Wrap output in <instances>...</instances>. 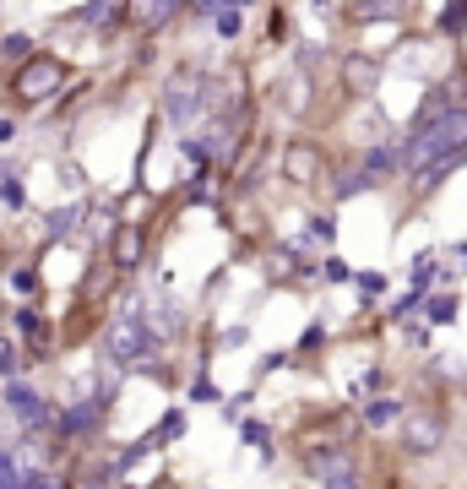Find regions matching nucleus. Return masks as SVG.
Wrapping results in <instances>:
<instances>
[{"mask_svg":"<svg viewBox=\"0 0 467 489\" xmlns=\"http://www.w3.org/2000/svg\"><path fill=\"white\" fill-rule=\"evenodd\" d=\"M60 88H71V65H65L60 55H49V49H38L33 60H22L17 72H12V98H17V104H28V109L54 104V98H60Z\"/></svg>","mask_w":467,"mask_h":489,"instance_id":"nucleus-1","label":"nucleus"},{"mask_svg":"<svg viewBox=\"0 0 467 489\" xmlns=\"http://www.w3.org/2000/svg\"><path fill=\"white\" fill-rule=\"evenodd\" d=\"M104 348H109V359H114V365L137 370V365H147V359L158 354V326L137 310V299H130V310H120V316H114V326H109Z\"/></svg>","mask_w":467,"mask_h":489,"instance_id":"nucleus-2","label":"nucleus"},{"mask_svg":"<svg viewBox=\"0 0 467 489\" xmlns=\"http://www.w3.org/2000/svg\"><path fill=\"white\" fill-rule=\"evenodd\" d=\"M304 468H310V478H315L321 489H364V473H359L354 451H343V446H321V451H310Z\"/></svg>","mask_w":467,"mask_h":489,"instance_id":"nucleus-3","label":"nucleus"},{"mask_svg":"<svg viewBox=\"0 0 467 489\" xmlns=\"http://www.w3.org/2000/svg\"><path fill=\"white\" fill-rule=\"evenodd\" d=\"M104 408H109V397L104 392H82L77 402H65L60 413H54V441H82V435H93L98 425H104Z\"/></svg>","mask_w":467,"mask_h":489,"instance_id":"nucleus-4","label":"nucleus"},{"mask_svg":"<svg viewBox=\"0 0 467 489\" xmlns=\"http://www.w3.org/2000/svg\"><path fill=\"white\" fill-rule=\"evenodd\" d=\"M396 430H403V451H408V457H429V451H440V441H446V418H440L435 408H419V413L408 408Z\"/></svg>","mask_w":467,"mask_h":489,"instance_id":"nucleus-5","label":"nucleus"},{"mask_svg":"<svg viewBox=\"0 0 467 489\" xmlns=\"http://www.w3.org/2000/svg\"><path fill=\"white\" fill-rule=\"evenodd\" d=\"M359 169L370 174V185H386V180H403V136H380L359 153Z\"/></svg>","mask_w":467,"mask_h":489,"instance_id":"nucleus-6","label":"nucleus"},{"mask_svg":"<svg viewBox=\"0 0 467 489\" xmlns=\"http://www.w3.org/2000/svg\"><path fill=\"white\" fill-rule=\"evenodd\" d=\"M380 77H386V60L380 55H364V49H348L343 55V88L354 98H370L380 88Z\"/></svg>","mask_w":467,"mask_h":489,"instance_id":"nucleus-7","label":"nucleus"},{"mask_svg":"<svg viewBox=\"0 0 467 489\" xmlns=\"http://www.w3.org/2000/svg\"><path fill=\"white\" fill-rule=\"evenodd\" d=\"M283 174H288L294 185H315V180L326 174V153H321L315 142H288V148H283Z\"/></svg>","mask_w":467,"mask_h":489,"instance_id":"nucleus-8","label":"nucleus"},{"mask_svg":"<svg viewBox=\"0 0 467 489\" xmlns=\"http://www.w3.org/2000/svg\"><path fill=\"white\" fill-rule=\"evenodd\" d=\"M179 12H185V0H130V22H137L142 33H158V28H169Z\"/></svg>","mask_w":467,"mask_h":489,"instance_id":"nucleus-9","label":"nucleus"},{"mask_svg":"<svg viewBox=\"0 0 467 489\" xmlns=\"http://www.w3.org/2000/svg\"><path fill=\"white\" fill-rule=\"evenodd\" d=\"M142 250H147V234H142L137 223H120V229H114V266H120V272H137V266H142Z\"/></svg>","mask_w":467,"mask_h":489,"instance_id":"nucleus-10","label":"nucleus"},{"mask_svg":"<svg viewBox=\"0 0 467 489\" xmlns=\"http://www.w3.org/2000/svg\"><path fill=\"white\" fill-rule=\"evenodd\" d=\"M82 223H88V201H65V207H54V213H44V234L49 240H71Z\"/></svg>","mask_w":467,"mask_h":489,"instance_id":"nucleus-11","label":"nucleus"},{"mask_svg":"<svg viewBox=\"0 0 467 489\" xmlns=\"http://www.w3.org/2000/svg\"><path fill=\"white\" fill-rule=\"evenodd\" d=\"M403 413H408L403 397H370L364 402V430H396V425H403Z\"/></svg>","mask_w":467,"mask_h":489,"instance_id":"nucleus-12","label":"nucleus"},{"mask_svg":"<svg viewBox=\"0 0 467 489\" xmlns=\"http://www.w3.org/2000/svg\"><path fill=\"white\" fill-rule=\"evenodd\" d=\"M403 12H408V0H354V6H348L354 22H391Z\"/></svg>","mask_w":467,"mask_h":489,"instance_id":"nucleus-13","label":"nucleus"},{"mask_svg":"<svg viewBox=\"0 0 467 489\" xmlns=\"http://www.w3.org/2000/svg\"><path fill=\"white\" fill-rule=\"evenodd\" d=\"M33 55H38V38L22 33V28H12L6 38H0V65H12V72H17L22 60H33Z\"/></svg>","mask_w":467,"mask_h":489,"instance_id":"nucleus-14","label":"nucleus"},{"mask_svg":"<svg viewBox=\"0 0 467 489\" xmlns=\"http://www.w3.org/2000/svg\"><path fill=\"white\" fill-rule=\"evenodd\" d=\"M456 316H462V299L456 294H424V321L429 326H456Z\"/></svg>","mask_w":467,"mask_h":489,"instance_id":"nucleus-15","label":"nucleus"},{"mask_svg":"<svg viewBox=\"0 0 467 489\" xmlns=\"http://www.w3.org/2000/svg\"><path fill=\"white\" fill-rule=\"evenodd\" d=\"M435 33H440V38H451V44L467 33V0H446V6L435 12Z\"/></svg>","mask_w":467,"mask_h":489,"instance_id":"nucleus-16","label":"nucleus"},{"mask_svg":"<svg viewBox=\"0 0 467 489\" xmlns=\"http://www.w3.org/2000/svg\"><path fill=\"white\" fill-rule=\"evenodd\" d=\"M185 425H190V418H185V408H169V413L158 418V425L147 430V446H169V441H179V435H185Z\"/></svg>","mask_w":467,"mask_h":489,"instance_id":"nucleus-17","label":"nucleus"},{"mask_svg":"<svg viewBox=\"0 0 467 489\" xmlns=\"http://www.w3.org/2000/svg\"><path fill=\"white\" fill-rule=\"evenodd\" d=\"M364 190H375V185H370V174H364L359 164H354V169H343L338 180H331V196H338V201H354V196H364Z\"/></svg>","mask_w":467,"mask_h":489,"instance_id":"nucleus-18","label":"nucleus"},{"mask_svg":"<svg viewBox=\"0 0 467 489\" xmlns=\"http://www.w3.org/2000/svg\"><path fill=\"white\" fill-rule=\"evenodd\" d=\"M408 277H413V289L429 294V289H435V277H440V256H435V250H419L413 266H408Z\"/></svg>","mask_w":467,"mask_h":489,"instance_id":"nucleus-19","label":"nucleus"},{"mask_svg":"<svg viewBox=\"0 0 467 489\" xmlns=\"http://www.w3.org/2000/svg\"><path fill=\"white\" fill-rule=\"evenodd\" d=\"M213 33H218L223 44H234V38L245 33V12H239V6H223V12L213 17Z\"/></svg>","mask_w":467,"mask_h":489,"instance_id":"nucleus-20","label":"nucleus"},{"mask_svg":"<svg viewBox=\"0 0 467 489\" xmlns=\"http://www.w3.org/2000/svg\"><path fill=\"white\" fill-rule=\"evenodd\" d=\"M147 321L158 326V337H163V332H185V310H179L174 299H163V305H158V310H153Z\"/></svg>","mask_w":467,"mask_h":489,"instance_id":"nucleus-21","label":"nucleus"},{"mask_svg":"<svg viewBox=\"0 0 467 489\" xmlns=\"http://www.w3.org/2000/svg\"><path fill=\"white\" fill-rule=\"evenodd\" d=\"M239 441H245V446H255V451H266V457H272V430H266L261 418H245V425H239Z\"/></svg>","mask_w":467,"mask_h":489,"instance_id":"nucleus-22","label":"nucleus"},{"mask_svg":"<svg viewBox=\"0 0 467 489\" xmlns=\"http://www.w3.org/2000/svg\"><path fill=\"white\" fill-rule=\"evenodd\" d=\"M304 240H321V245H331V240H338V218H331V213H310V223H304Z\"/></svg>","mask_w":467,"mask_h":489,"instance_id":"nucleus-23","label":"nucleus"},{"mask_svg":"<svg viewBox=\"0 0 467 489\" xmlns=\"http://www.w3.org/2000/svg\"><path fill=\"white\" fill-rule=\"evenodd\" d=\"M321 60H326V44H310V38H304V44L294 49V65H299V72H310V77L321 72Z\"/></svg>","mask_w":467,"mask_h":489,"instance_id":"nucleus-24","label":"nucleus"},{"mask_svg":"<svg viewBox=\"0 0 467 489\" xmlns=\"http://www.w3.org/2000/svg\"><path fill=\"white\" fill-rule=\"evenodd\" d=\"M0 207H6V213H22V207H28V196H22L17 174H6V180H0Z\"/></svg>","mask_w":467,"mask_h":489,"instance_id":"nucleus-25","label":"nucleus"},{"mask_svg":"<svg viewBox=\"0 0 467 489\" xmlns=\"http://www.w3.org/2000/svg\"><path fill=\"white\" fill-rule=\"evenodd\" d=\"M321 277H326V283H354V266H348L343 256H326V266H321Z\"/></svg>","mask_w":467,"mask_h":489,"instance_id":"nucleus-26","label":"nucleus"},{"mask_svg":"<svg viewBox=\"0 0 467 489\" xmlns=\"http://www.w3.org/2000/svg\"><path fill=\"white\" fill-rule=\"evenodd\" d=\"M354 283L364 299H375V294H386V272H354Z\"/></svg>","mask_w":467,"mask_h":489,"instance_id":"nucleus-27","label":"nucleus"},{"mask_svg":"<svg viewBox=\"0 0 467 489\" xmlns=\"http://www.w3.org/2000/svg\"><path fill=\"white\" fill-rule=\"evenodd\" d=\"M12 326H17V332H28V337H33V332H44V316H38V310H33V305H17V316H12Z\"/></svg>","mask_w":467,"mask_h":489,"instance_id":"nucleus-28","label":"nucleus"},{"mask_svg":"<svg viewBox=\"0 0 467 489\" xmlns=\"http://www.w3.org/2000/svg\"><path fill=\"white\" fill-rule=\"evenodd\" d=\"M17 365H22V359H17V342H12V337H0V381H12Z\"/></svg>","mask_w":467,"mask_h":489,"instance_id":"nucleus-29","label":"nucleus"},{"mask_svg":"<svg viewBox=\"0 0 467 489\" xmlns=\"http://www.w3.org/2000/svg\"><path fill=\"white\" fill-rule=\"evenodd\" d=\"M12 289H17V294H33V289H38V272H33V266H17V272H12Z\"/></svg>","mask_w":467,"mask_h":489,"instance_id":"nucleus-30","label":"nucleus"},{"mask_svg":"<svg viewBox=\"0 0 467 489\" xmlns=\"http://www.w3.org/2000/svg\"><path fill=\"white\" fill-rule=\"evenodd\" d=\"M190 402H218V386H213L207 375H196V381H190Z\"/></svg>","mask_w":467,"mask_h":489,"instance_id":"nucleus-31","label":"nucleus"},{"mask_svg":"<svg viewBox=\"0 0 467 489\" xmlns=\"http://www.w3.org/2000/svg\"><path fill=\"white\" fill-rule=\"evenodd\" d=\"M22 489H65V484H60L54 473H44V468H38V473H28V484H22Z\"/></svg>","mask_w":467,"mask_h":489,"instance_id":"nucleus-32","label":"nucleus"},{"mask_svg":"<svg viewBox=\"0 0 467 489\" xmlns=\"http://www.w3.org/2000/svg\"><path fill=\"white\" fill-rule=\"evenodd\" d=\"M223 6H229V0H190V12H196V17H207V22H213Z\"/></svg>","mask_w":467,"mask_h":489,"instance_id":"nucleus-33","label":"nucleus"},{"mask_svg":"<svg viewBox=\"0 0 467 489\" xmlns=\"http://www.w3.org/2000/svg\"><path fill=\"white\" fill-rule=\"evenodd\" d=\"M17 136H22V125H17L12 114H0V148H12V142H17Z\"/></svg>","mask_w":467,"mask_h":489,"instance_id":"nucleus-34","label":"nucleus"},{"mask_svg":"<svg viewBox=\"0 0 467 489\" xmlns=\"http://www.w3.org/2000/svg\"><path fill=\"white\" fill-rule=\"evenodd\" d=\"M321 342H326V326H310V332H304V342H299V348H304V354H310V348H321Z\"/></svg>","mask_w":467,"mask_h":489,"instance_id":"nucleus-35","label":"nucleus"},{"mask_svg":"<svg viewBox=\"0 0 467 489\" xmlns=\"http://www.w3.org/2000/svg\"><path fill=\"white\" fill-rule=\"evenodd\" d=\"M283 28H288V17H283V12H272V22H266V33H272V38L283 44Z\"/></svg>","mask_w":467,"mask_h":489,"instance_id":"nucleus-36","label":"nucleus"},{"mask_svg":"<svg viewBox=\"0 0 467 489\" xmlns=\"http://www.w3.org/2000/svg\"><path fill=\"white\" fill-rule=\"evenodd\" d=\"M408 342L413 348H429V326H408Z\"/></svg>","mask_w":467,"mask_h":489,"instance_id":"nucleus-37","label":"nucleus"},{"mask_svg":"<svg viewBox=\"0 0 467 489\" xmlns=\"http://www.w3.org/2000/svg\"><path fill=\"white\" fill-rule=\"evenodd\" d=\"M451 256H456V266L467 272V240H456V245H451Z\"/></svg>","mask_w":467,"mask_h":489,"instance_id":"nucleus-38","label":"nucleus"},{"mask_svg":"<svg viewBox=\"0 0 467 489\" xmlns=\"http://www.w3.org/2000/svg\"><path fill=\"white\" fill-rule=\"evenodd\" d=\"M229 6H239V12H255V6H261V0H229Z\"/></svg>","mask_w":467,"mask_h":489,"instance_id":"nucleus-39","label":"nucleus"}]
</instances>
